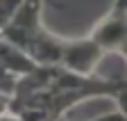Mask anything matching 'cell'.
<instances>
[{
  "instance_id": "6da1fadb",
  "label": "cell",
  "mask_w": 127,
  "mask_h": 121,
  "mask_svg": "<svg viewBox=\"0 0 127 121\" xmlns=\"http://www.w3.org/2000/svg\"><path fill=\"white\" fill-rule=\"evenodd\" d=\"M104 55L107 53L91 39V34L82 39H64L59 66L68 69L73 73H79V75H93Z\"/></svg>"
},
{
  "instance_id": "7a4b0ae2",
  "label": "cell",
  "mask_w": 127,
  "mask_h": 121,
  "mask_svg": "<svg viewBox=\"0 0 127 121\" xmlns=\"http://www.w3.org/2000/svg\"><path fill=\"white\" fill-rule=\"evenodd\" d=\"M91 39L104 53H120L127 41V7H111L91 30Z\"/></svg>"
},
{
  "instance_id": "3957f363",
  "label": "cell",
  "mask_w": 127,
  "mask_h": 121,
  "mask_svg": "<svg viewBox=\"0 0 127 121\" xmlns=\"http://www.w3.org/2000/svg\"><path fill=\"white\" fill-rule=\"evenodd\" d=\"M0 66L14 75H25L30 71H34L39 64L25 48H21L18 43H14L0 34Z\"/></svg>"
},
{
  "instance_id": "277c9868",
  "label": "cell",
  "mask_w": 127,
  "mask_h": 121,
  "mask_svg": "<svg viewBox=\"0 0 127 121\" xmlns=\"http://www.w3.org/2000/svg\"><path fill=\"white\" fill-rule=\"evenodd\" d=\"M111 98L116 101L118 112L123 117H127V78H118V85L114 89V94H111Z\"/></svg>"
},
{
  "instance_id": "5b68a950",
  "label": "cell",
  "mask_w": 127,
  "mask_h": 121,
  "mask_svg": "<svg viewBox=\"0 0 127 121\" xmlns=\"http://www.w3.org/2000/svg\"><path fill=\"white\" fill-rule=\"evenodd\" d=\"M16 80H18V75H14L9 71H5L2 66H0V92L2 94H14V87H16Z\"/></svg>"
},
{
  "instance_id": "8992f818",
  "label": "cell",
  "mask_w": 127,
  "mask_h": 121,
  "mask_svg": "<svg viewBox=\"0 0 127 121\" xmlns=\"http://www.w3.org/2000/svg\"><path fill=\"white\" fill-rule=\"evenodd\" d=\"M9 103H11V96H9V94H2V92H0V117L9 112Z\"/></svg>"
},
{
  "instance_id": "52a82bcc",
  "label": "cell",
  "mask_w": 127,
  "mask_h": 121,
  "mask_svg": "<svg viewBox=\"0 0 127 121\" xmlns=\"http://www.w3.org/2000/svg\"><path fill=\"white\" fill-rule=\"evenodd\" d=\"M114 7H127V0H114Z\"/></svg>"
},
{
  "instance_id": "ba28073f",
  "label": "cell",
  "mask_w": 127,
  "mask_h": 121,
  "mask_svg": "<svg viewBox=\"0 0 127 121\" xmlns=\"http://www.w3.org/2000/svg\"><path fill=\"white\" fill-rule=\"evenodd\" d=\"M120 55H123V59L127 62V41H125V46H123V50H120Z\"/></svg>"
},
{
  "instance_id": "9c48e42d",
  "label": "cell",
  "mask_w": 127,
  "mask_h": 121,
  "mask_svg": "<svg viewBox=\"0 0 127 121\" xmlns=\"http://www.w3.org/2000/svg\"><path fill=\"white\" fill-rule=\"evenodd\" d=\"M0 34H2V30H0Z\"/></svg>"
}]
</instances>
